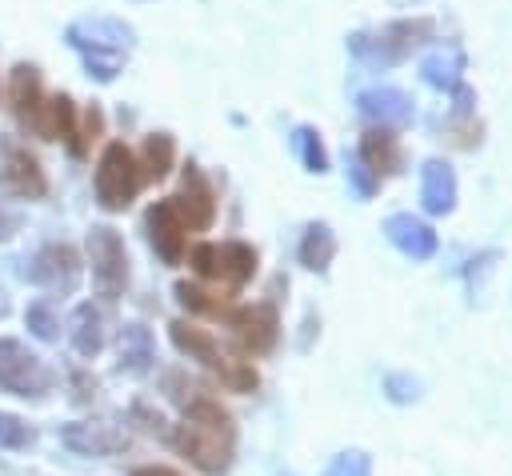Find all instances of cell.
<instances>
[{
	"instance_id": "8fae6325",
	"label": "cell",
	"mask_w": 512,
	"mask_h": 476,
	"mask_svg": "<svg viewBox=\"0 0 512 476\" xmlns=\"http://www.w3.org/2000/svg\"><path fill=\"white\" fill-rule=\"evenodd\" d=\"M224 324L236 332L240 348L252 352V356H264L276 348V336H280V316L268 300H256V304H244V308H228L224 312Z\"/></svg>"
},
{
	"instance_id": "ffe728a7",
	"label": "cell",
	"mask_w": 512,
	"mask_h": 476,
	"mask_svg": "<svg viewBox=\"0 0 512 476\" xmlns=\"http://www.w3.org/2000/svg\"><path fill=\"white\" fill-rule=\"evenodd\" d=\"M120 372L128 376H144L152 372V360H156V340L144 324H124L120 328Z\"/></svg>"
},
{
	"instance_id": "83f0119b",
	"label": "cell",
	"mask_w": 512,
	"mask_h": 476,
	"mask_svg": "<svg viewBox=\"0 0 512 476\" xmlns=\"http://www.w3.org/2000/svg\"><path fill=\"white\" fill-rule=\"evenodd\" d=\"M324 476H372V456L364 448H344L328 460Z\"/></svg>"
},
{
	"instance_id": "f546056e",
	"label": "cell",
	"mask_w": 512,
	"mask_h": 476,
	"mask_svg": "<svg viewBox=\"0 0 512 476\" xmlns=\"http://www.w3.org/2000/svg\"><path fill=\"white\" fill-rule=\"evenodd\" d=\"M32 440H36V432H32L20 416L0 412V448H28Z\"/></svg>"
},
{
	"instance_id": "e0dca14e",
	"label": "cell",
	"mask_w": 512,
	"mask_h": 476,
	"mask_svg": "<svg viewBox=\"0 0 512 476\" xmlns=\"http://www.w3.org/2000/svg\"><path fill=\"white\" fill-rule=\"evenodd\" d=\"M384 236L404 252V256H412V260H428L432 252H436V232H432V224H424L420 216H412V212H396V216H388L384 220Z\"/></svg>"
},
{
	"instance_id": "277c9868",
	"label": "cell",
	"mask_w": 512,
	"mask_h": 476,
	"mask_svg": "<svg viewBox=\"0 0 512 476\" xmlns=\"http://www.w3.org/2000/svg\"><path fill=\"white\" fill-rule=\"evenodd\" d=\"M168 328H172V344H176L188 360H200L204 368H212V372L224 380V388H232V392H252V388H256V368H252V364H240V360H228V356L220 352V344H216L204 328H196V324H188V320H172Z\"/></svg>"
},
{
	"instance_id": "d6a6232c",
	"label": "cell",
	"mask_w": 512,
	"mask_h": 476,
	"mask_svg": "<svg viewBox=\"0 0 512 476\" xmlns=\"http://www.w3.org/2000/svg\"><path fill=\"white\" fill-rule=\"evenodd\" d=\"M384 388H388V396H392L396 404H408V400H416V396H420V380L400 376V372H392V376L384 380Z\"/></svg>"
},
{
	"instance_id": "2e32d148",
	"label": "cell",
	"mask_w": 512,
	"mask_h": 476,
	"mask_svg": "<svg viewBox=\"0 0 512 476\" xmlns=\"http://www.w3.org/2000/svg\"><path fill=\"white\" fill-rule=\"evenodd\" d=\"M8 92H12V112H16L20 128L40 136V124H44V84H40V72L32 64H16Z\"/></svg>"
},
{
	"instance_id": "7a4b0ae2",
	"label": "cell",
	"mask_w": 512,
	"mask_h": 476,
	"mask_svg": "<svg viewBox=\"0 0 512 476\" xmlns=\"http://www.w3.org/2000/svg\"><path fill=\"white\" fill-rule=\"evenodd\" d=\"M428 40H436V20L412 16V20H388V24L372 28V32H352V36H348V52H352L360 64L384 72V68L408 60V56H412L416 48H424Z\"/></svg>"
},
{
	"instance_id": "e575fe53",
	"label": "cell",
	"mask_w": 512,
	"mask_h": 476,
	"mask_svg": "<svg viewBox=\"0 0 512 476\" xmlns=\"http://www.w3.org/2000/svg\"><path fill=\"white\" fill-rule=\"evenodd\" d=\"M72 384H76V400H88V396L96 392V380H88L84 372H76V376H72Z\"/></svg>"
},
{
	"instance_id": "ac0fdd59",
	"label": "cell",
	"mask_w": 512,
	"mask_h": 476,
	"mask_svg": "<svg viewBox=\"0 0 512 476\" xmlns=\"http://www.w3.org/2000/svg\"><path fill=\"white\" fill-rule=\"evenodd\" d=\"M360 164L380 180V176H396L404 168V152H400V140L392 128H368L364 140H360Z\"/></svg>"
},
{
	"instance_id": "836d02e7",
	"label": "cell",
	"mask_w": 512,
	"mask_h": 476,
	"mask_svg": "<svg viewBox=\"0 0 512 476\" xmlns=\"http://www.w3.org/2000/svg\"><path fill=\"white\" fill-rule=\"evenodd\" d=\"M132 476H184V472H176L168 464H140V468H132Z\"/></svg>"
},
{
	"instance_id": "484cf974",
	"label": "cell",
	"mask_w": 512,
	"mask_h": 476,
	"mask_svg": "<svg viewBox=\"0 0 512 476\" xmlns=\"http://www.w3.org/2000/svg\"><path fill=\"white\" fill-rule=\"evenodd\" d=\"M292 148H296V156H300V164H304L308 172H328V152H324L316 128L300 124V128L292 132Z\"/></svg>"
},
{
	"instance_id": "30bf717a",
	"label": "cell",
	"mask_w": 512,
	"mask_h": 476,
	"mask_svg": "<svg viewBox=\"0 0 512 476\" xmlns=\"http://www.w3.org/2000/svg\"><path fill=\"white\" fill-rule=\"evenodd\" d=\"M28 280H36L52 296H68L80 284V252L72 244H64V240L44 244L28 264Z\"/></svg>"
},
{
	"instance_id": "d6986e66",
	"label": "cell",
	"mask_w": 512,
	"mask_h": 476,
	"mask_svg": "<svg viewBox=\"0 0 512 476\" xmlns=\"http://www.w3.org/2000/svg\"><path fill=\"white\" fill-rule=\"evenodd\" d=\"M420 204L432 216H448L456 208V172L444 160H424V168H420Z\"/></svg>"
},
{
	"instance_id": "52a82bcc",
	"label": "cell",
	"mask_w": 512,
	"mask_h": 476,
	"mask_svg": "<svg viewBox=\"0 0 512 476\" xmlns=\"http://www.w3.org/2000/svg\"><path fill=\"white\" fill-rule=\"evenodd\" d=\"M0 388L24 400H40L52 388V372L28 344L4 336L0 340Z\"/></svg>"
},
{
	"instance_id": "6da1fadb",
	"label": "cell",
	"mask_w": 512,
	"mask_h": 476,
	"mask_svg": "<svg viewBox=\"0 0 512 476\" xmlns=\"http://www.w3.org/2000/svg\"><path fill=\"white\" fill-rule=\"evenodd\" d=\"M176 448L208 476H224L236 448V428L228 408L212 396H196L184 404V424L176 428Z\"/></svg>"
},
{
	"instance_id": "4fadbf2b",
	"label": "cell",
	"mask_w": 512,
	"mask_h": 476,
	"mask_svg": "<svg viewBox=\"0 0 512 476\" xmlns=\"http://www.w3.org/2000/svg\"><path fill=\"white\" fill-rule=\"evenodd\" d=\"M172 208L180 212L188 232L212 228V220H216V192H212V184L204 180V172L196 164L184 168V184H180V196H172Z\"/></svg>"
},
{
	"instance_id": "74e56055",
	"label": "cell",
	"mask_w": 512,
	"mask_h": 476,
	"mask_svg": "<svg viewBox=\"0 0 512 476\" xmlns=\"http://www.w3.org/2000/svg\"><path fill=\"white\" fill-rule=\"evenodd\" d=\"M396 8H412V4H420V0H392Z\"/></svg>"
},
{
	"instance_id": "44dd1931",
	"label": "cell",
	"mask_w": 512,
	"mask_h": 476,
	"mask_svg": "<svg viewBox=\"0 0 512 476\" xmlns=\"http://www.w3.org/2000/svg\"><path fill=\"white\" fill-rule=\"evenodd\" d=\"M460 72H464V52H460V48H436V52H428L424 64H420L424 84H432V88H440V92H456V88L464 84Z\"/></svg>"
},
{
	"instance_id": "3957f363",
	"label": "cell",
	"mask_w": 512,
	"mask_h": 476,
	"mask_svg": "<svg viewBox=\"0 0 512 476\" xmlns=\"http://www.w3.org/2000/svg\"><path fill=\"white\" fill-rule=\"evenodd\" d=\"M68 44L84 56V64L96 80H112L120 72L124 56L132 52V28L112 16H84V20L68 24Z\"/></svg>"
},
{
	"instance_id": "d4e9b609",
	"label": "cell",
	"mask_w": 512,
	"mask_h": 476,
	"mask_svg": "<svg viewBox=\"0 0 512 476\" xmlns=\"http://www.w3.org/2000/svg\"><path fill=\"white\" fill-rule=\"evenodd\" d=\"M172 160H176V144H172V136H164V132H152L148 140H144V152H140V176L144 180H164L168 172H172Z\"/></svg>"
},
{
	"instance_id": "9a60e30c",
	"label": "cell",
	"mask_w": 512,
	"mask_h": 476,
	"mask_svg": "<svg viewBox=\"0 0 512 476\" xmlns=\"http://www.w3.org/2000/svg\"><path fill=\"white\" fill-rule=\"evenodd\" d=\"M356 104H360V112L372 120V128H408L412 116H416L412 96L400 92V88H388V84H384V88H368V92H360Z\"/></svg>"
},
{
	"instance_id": "8992f818",
	"label": "cell",
	"mask_w": 512,
	"mask_h": 476,
	"mask_svg": "<svg viewBox=\"0 0 512 476\" xmlns=\"http://www.w3.org/2000/svg\"><path fill=\"white\" fill-rule=\"evenodd\" d=\"M192 268L204 276V280H216L224 288H240L256 276V248L244 244V240H224V244H192L188 252Z\"/></svg>"
},
{
	"instance_id": "5bb4252c",
	"label": "cell",
	"mask_w": 512,
	"mask_h": 476,
	"mask_svg": "<svg viewBox=\"0 0 512 476\" xmlns=\"http://www.w3.org/2000/svg\"><path fill=\"white\" fill-rule=\"evenodd\" d=\"M60 440L76 456H112V452H124L128 448V436L116 424H108V420H76V424H64Z\"/></svg>"
},
{
	"instance_id": "1f68e13d",
	"label": "cell",
	"mask_w": 512,
	"mask_h": 476,
	"mask_svg": "<svg viewBox=\"0 0 512 476\" xmlns=\"http://www.w3.org/2000/svg\"><path fill=\"white\" fill-rule=\"evenodd\" d=\"M348 180H352V188H356V196H360V200H372V196H376V188H380V180L360 164V156H348Z\"/></svg>"
},
{
	"instance_id": "7c38bea8",
	"label": "cell",
	"mask_w": 512,
	"mask_h": 476,
	"mask_svg": "<svg viewBox=\"0 0 512 476\" xmlns=\"http://www.w3.org/2000/svg\"><path fill=\"white\" fill-rule=\"evenodd\" d=\"M144 232H148V244L156 248V256H160L164 264H180V260H184L188 228H184L180 212L172 208V200H156V204L144 212Z\"/></svg>"
},
{
	"instance_id": "4dcf8cb0",
	"label": "cell",
	"mask_w": 512,
	"mask_h": 476,
	"mask_svg": "<svg viewBox=\"0 0 512 476\" xmlns=\"http://www.w3.org/2000/svg\"><path fill=\"white\" fill-rule=\"evenodd\" d=\"M24 320H28V328L40 336V340H56V316H52V308L44 304V300H36V304H28V312H24Z\"/></svg>"
},
{
	"instance_id": "9c48e42d",
	"label": "cell",
	"mask_w": 512,
	"mask_h": 476,
	"mask_svg": "<svg viewBox=\"0 0 512 476\" xmlns=\"http://www.w3.org/2000/svg\"><path fill=\"white\" fill-rule=\"evenodd\" d=\"M0 188L20 200H40L48 192L40 160L12 136H0Z\"/></svg>"
},
{
	"instance_id": "d590c367",
	"label": "cell",
	"mask_w": 512,
	"mask_h": 476,
	"mask_svg": "<svg viewBox=\"0 0 512 476\" xmlns=\"http://www.w3.org/2000/svg\"><path fill=\"white\" fill-rule=\"evenodd\" d=\"M12 228H16V220H12V216L0 208V240H8V236H12Z\"/></svg>"
},
{
	"instance_id": "5b68a950",
	"label": "cell",
	"mask_w": 512,
	"mask_h": 476,
	"mask_svg": "<svg viewBox=\"0 0 512 476\" xmlns=\"http://www.w3.org/2000/svg\"><path fill=\"white\" fill-rule=\"evenodd\" d=\"M140 184H144V176H140V164H136L132 148L124 140H112L100 152V164H96V200H100V208L124 212L136 200Z\"/></svg>"
},
{
	"instance_id": "8d00e7d4",
	"label": "cell",
	"mask_w": 512,
	"mask_h": 476,
	"mask_svg": "<svg viewBox=\"0 0 512 476\" xmlns=\"http://www.w3.org/2000/svg\"><path fill=\"white\" fill-rule=\"evenodd\" d=\"M0 316H8V292L0 288Z\"/></svg>"
},
{
	"instance_id": "cb8c5ba5",
	"label": "cell",
	"mask_w": 512,
	"mask_h": 476,
	"mask_svg": "<svg viewBox=\"0 0 512 476\" xmlns=\"http://www.w3.org/2000/svg\"><path fill=\"white\" fill-rule=\"evenodd\" d=\"M76 136V108L72 100L60 92V96H48L44 100V124H40V140H68L72 144Z\"/></svg>"
},
{
	"instance_id": "ba28073f",
	"label": "cell",
	"mask_w": 512,
	"mask_h": 476,
	"mask_svg": "<svg viewBox=\"0 0 512 476\" xmlns=\"http://www.w3.org/2000/svg\"><path fill=\"white\" fill-rule=\"evenodd\" d=\"M88 264H92L96 292L104 300H116L128 288V252H124V240H120L116 228L96 224L88 232Z\"/></svg>"
},
{
	"instance_id": "f1b7e54d",
	"label": "cell",
	"mask_w": 512,
	"mask_h": 476,
	"mask_svg": "<svg viewBox=\"0 0 512 476\" xmlns=\"http://www.w3.org/2000/svg\"><path fill=\"white\" fill-rule=\"evenodd\" d=\"M100 132H104V112L92 104V108H84V120H80V128H76V136H72V152L84 156L88 144L100 140Z\"/></svg>"
},
{
	"instance_id": "4316f807",
	"label": "cell",
	"mask_w": 512,
	"mask_h": 476,
	"mask_svg": "<svg viewBox=\"0 0 512 476\" xmlns=\"http://www.w3.org/2000/svg\"><path fill=\"white\" fill-rule=\"evenodd\" d=\"M176 300H180L188 312H212V316H220V320H224V312H228V304H224L220 296L212 300V292H204V288H196V284H188V280L176 284Z\"/></svg>"
},
{
	"instance_id": "7402d4cb",
	"label": "cell",
	"mask_w": 512,
	"mask_h": 476,
	"mask_svg": "<svg viewBox=\"0 0 512 476\" xmlns=\"http://www.w3.org/2000/svg\"><path fill=\"white\" fill-rule=\"evenodd\" d=\"M108 324H104V312L96 308V304H80L76 312H72V348L80 352V356H96L100 348H104V332Z\"/></svg>"
},
{
	"instance_id": "f35d334b",
	"label": "cell",
	"mask_w": 512,
	"mask_h": 476,
	"mask_svg": "<svg viewBox=\"0 0 512 476\" xmlns=\"http://www.w3.org/2000/svg\"><path fill=\"white\" fill-rule=\"evenodd\" d=\"M280 476H292V472H280Z\"/></svg>"
},
{
	"instance_id": "603a6c76",
	"label": "cell",
	"mask_w": 512,
	"mask_h": 476,
	"mask_svg": "<svg viewBox=\"0 0 512 476\" xmlns=\"http://www.w3.org/2000/svg\"><path fill=\"white\" fill-rule=\"evenodd\" d=\"M336 256V236L328 224H308L304 228V240H300V264L308 272H324Z\"/></svg>"
}]
</instances>
